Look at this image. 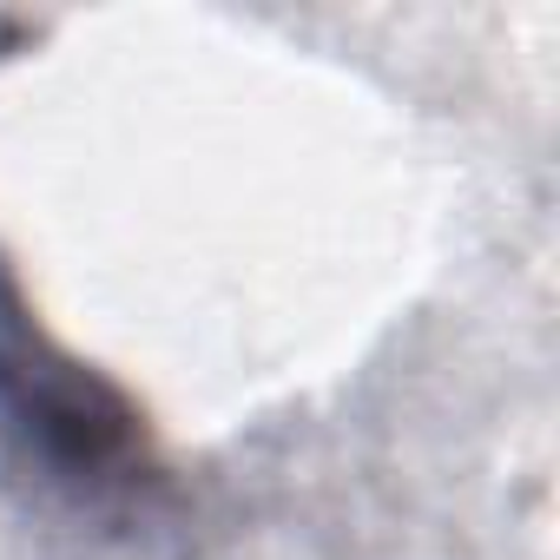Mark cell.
<instances>
[{
  "label": "cell",
  "instance_id": "6da1fadb",
  "mask_svg": "<svg viewBox=\"0 0 560 560\" xmlns=\"http://www.w3.org/2000/svg\"><path fill=\"white\" fill-rule=\"evenodd\" d=\"M0 416L60 481L113 488L145 481L152 468L139 409L34 324L8 264H0Z\"/></svg>",
  "mask_w": 560,
  "mask_h": 560
},
{
  "label": "cell",
  "instance_id": "7a4b0ae2",
  "mask_svg": "<svg viewBox=\"0 0 560 560\" xmlns=\"http://www.w3.org/2000/svg\"><path fill=\"white\" fill-rule=\"evenodd\" d=\"M14 40H21V21H0V54H8Z\"/></svg>",
  "mask_w": 560,
  "mask_h": 560
}]
</instances>
